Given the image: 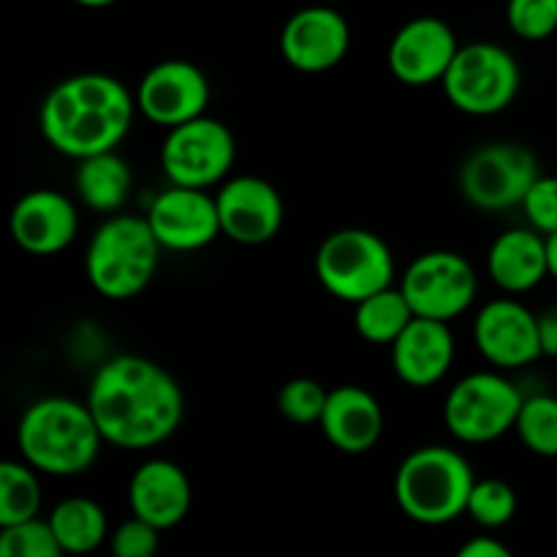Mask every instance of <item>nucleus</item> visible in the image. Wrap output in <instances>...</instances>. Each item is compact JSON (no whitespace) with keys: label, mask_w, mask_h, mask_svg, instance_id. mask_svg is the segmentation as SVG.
Returning a JSON list of instances; mask_svg holds the SVG:
<instances>
[{"label":"nucleus","mask_w":557,"mask_h":557,"mask_svg":"<svg viewBox=\"0 0 557 557\" xmlns=\"http://www.w3.org/2000/svg\"><path fill=\"white\" fill-rule=\"evenodd\" d=\"M87 406L103 441L117 449H152L177 433L185 413L183 389L152 359H109L92 375Z\"/></svg>","instance_id":"obj_1"},{"label":"nucleus","mask_w":557,"mask_h":557,"mask_svg":"<svg viewBox=\"0 0 557 557\" xmlns=\"http://www.w3.org/2000/svg\"><path fill=\"white\" fill-rule=\"evenodd\" d=\"M0 555L3 557H58L63 555L58 536H54L49 520H33L14 522V525H3L0 531Z\"/></svg>","instance_id":"obj_29"},{"label":"nucleus","mask_w":557,"mask_h":557,"mask_svg":"<svg viewBox=\"0 0 557 557\" xmlns=\"http://www.w3.org/2000/svg\"><path fill=\"white\" fill-rule=\"evenodd\" d=\"M319 428L343 455H364L375 449L384 433V411L362 386H337L326 397Z\"/></svg>","instance_id":"obj_21"},{"label":"nucleus","mask_w":557,"mask_h":557,"mask_svg":"<svg viewBox=\"0 0 557 557\" xmlns=\"http://www.w3.org/2000/svg\"><path fill=\"white\" fill-rule=\"evenodd\" d=\"M330 392L313 379H292L277 392V411L294 424H319Z\"/></svg>","instance_id":"obj_30"},{"label":"nucleus","mask_w":557,"mask_h":557,"mask_svg":"<svg viewBox=\"0 0 557 557\" xmlns=\"http://www.w3.org/2000/svg\"><path fill=\"white\" fill-rule=\"evenodd\" d=\"M315 277L335 299L357 305L392 286L395 256L375 232L341 228L321 243L315 253Z\"/></svg>","instance_id":"obj_6"},{"label":"nucleus","mask_w":557,"mask_h":557,"mask_svg":"<svg viewBox=\"0 0 557 557\" xmlns=\"http://www.w3.org/2000/svg\"><path fill=\"white\" fill-rule=\"evenodd\" d=\"M506 20L522 41H547L557 33V0H509Z\"/></svg>","instance_id":"obj_31"},{"label":"nucleus","mask_w":557,"mask_h":557,"mask_svg":"<svg viewBox=\"0 0 557 557\" xmlns=\"http://www.w3.org/2000/svg\"><path fill=\"white\" fill-rule=\"evenodd\" d=\"M515 433L528 451L539 457H557V397L531 395L525 397L517 417Z\"/></svg>","instance_id":"obj_27"},{"label":"nucleus","mask_w":557,"mask_h":557,"mask_svg":"<svg viewBox=\"0 0 557 557\" xmlns=\"http://www.w3.org/2000/svg\"><path fill=\"white\" fill-rule=\"evenodd\" d=\"M210 101V82L199 65L188 60H163L141 76L136 107L150 123L174 128L201 117Z\"/></svg>","instance_id":"obj_12"},{"label":"nucleus","mask_w":557,"mask_h":557,"mask_svg":"<svg viewBox=\"0 0 557 557\" xmlns=\"http://www.w3.org/2000/svg\"><path fill=\"white\" fill-rule=\"evenodd\" d=\"M466 515H471V520L487 531L509 525L511 517L517 515L515 487L500 482V479H482V482L473 484Z\"/></svg>","instance_id":"obj_28"},{"label":"nucleus","mask_w":557,"mask_h":557,"mask_svg":"<svg viewBox=\"0 0 557 557\" xmlns=\"http://www.w3.org/2000/svg\"><path fill=\"white\" fill-rule=\"evenodd\" d=\"M74 183L79 199L92 212L114 215L128 201L131 188H134V172L125 163V158H120L114 150H107L82 158Z\"/></svg>","instance_id":"obj_23"},{"label":"nucleus","mask_w":557,"mask_h":557,"mask_svg":"<svg viewBox=\"0 0 557 557\" xmlns=\"http://www.w3.org/2000/svg\"><path fill=\"white\" fill-rule=\"evenodd\" d=\"M145 218L150 221L161 248L177 253L207 248L218 234H223L218 201L215 196L207 194V188L172 183V188L161 190L152 199Z\"/></svg>","instance_id":"obj_13"},{"label":"nucleus","mask_w":557,"mask_h":557,"mask_svg":"<svg viewBox=\"0 0 557 557\" xmlns=\"http://www.w3.org/2000/svg\"><path fill=\"white\" fill-rule=\"evenodd\" d=\"M487 272L498 288L525 294L549 277L547 237L536 228H509L487 253Z\"/></svg>","instance_id":"obj_22"},{"label":"nucleus","mask_w":557,"mask_h":557,"mask_svg":"<svg viewBox=\"0 0 557 557\" xmlns=\"http://www.w3.org/2000/svg\"><path fill=\"white\" fill-rule=\"evenodd\" d=\"M158 528L141 517H131L112 533V553L117 557H152L158 553Z\"/></svg>","instance_id":"obj_33"},{"label":"nucleus","mask_w":557,"mask_h":557,"mask_svg":"<svg viewBox=\"0 0 557 557\" xmlns=\"http://www.w3.org/2000/svg\"><path fill=\"white\" fill-rule=\"evenodd\" d=\"M476 484L466 457L449 446H422L400 462L395 476L397 506L419 525H449L466 515Z\"/></svg>","instance_id":"obj_4"},{"label":"nucleus","mask_w":557,"mask_h":557,"mask_svg":"<svg viewBox=\"0 0 557 557\" xmlns=\"http://www.w3.org/2000/svg\"><path fill=\"white\" fill-rule=\"evenodd\" d=\"M522 212H525L528 223L536 232L547 234L557 232V177L555 174H539L536 183L522 199Z\"/></svg>","instance_id":"obj_32"},{"label":"nucleus","mask_w":557,"mask_h":557,"mask_svg":"<svg viewBox=\"0 0 557 557\" xmlns=\"http://www.w3.org/2000/svg\"><path fill=\"white\" fill-rule=\"evenodd\" d=\"M547 261H549V277L557 281V232L547 234Z\"/></svg>","instance_id":"obj_36"},{"label":"nucleus","mask_w":557,"mask_h":557,"mask_svg":"<svg viewBox=\"0 0 557 557\" xmlns=\"http://www.w3.org/2000/svg\"><path fill=\"white\" fill-rule=\"evenodd\" d=\"M190 500H194L190 482L177 462L156 457V460L141 462L131 476V511L156 525L158 531L180 525L188 517Z\"/></svg>","instance_id":"obj_20"},{"label":"nucleus","mask_w":557,"mask_h":557,"mask_svg":"<svg viewBox=\"0 0 557 557\" xmlns=\"http://www.w3.org/2000/svg\"><path fill=\"white\" fill-rule=\"evenodd\" d=\"M354 326L359 337L373 346H392L408 324L417 319L403 288L386 286L354 305Z\"/></svg>","instance_id":"obj_24"},{"label":"nucleus","mask_w":557,"mask_h":557,"mask_svg":"<svg viewBox=\"0 0 557 557\" xmlns=\"http://www.w3.org/2000/svg\"><path fill=\"white\" fill-rule=\"evenodd\" d=\"M509 547L493 536H473L460 547V557H509Z\"/></svg>","instance_id":"obj_34"},{"label":"nucleus","mask_w":557,"mask_h":557,"mask_svg":"<svg viewBox=\"0 0 557 557\" xmlns=\"http://www.w3.org/2000/svg\"><path fill=\"white\" fill-rule=\"evenodd\" d=\"M11 237L25 253L54 256L69 248L79 228L74 201L52 188H38L22 196L11 210Z\"/></svg>","instance_id":"obj_18"},{"label":"nucleus","mask_w":557,"mask_h":557,"mask_svg":"<svg viewBox=\"0 0 557 557\" xmlns=\"http://www.w3.org/2000/svg\"><path fill=\"white\" fill-rule=\"evenodd\" d=\"M54 536L63 553L87 555L101 547L109 536V522L101 506L90 498H65L49 515Z\"/></svg>","instance_id":"obj_25"},{"label":"nucleus","mask_w":557,"mask_h":557,"mask_svg":"<svg viewBox=\"0 0 557 557\" xmlns=\"http://www.w3.org/2000/svg\"><path fill=\"white\" fill-rule=\"evenodd\" d=\"M389 348L397 379L413 389L435 386L455 362V337L449 321L424 315H417Z\"/></svg>","instance_id":"obj_19"},{"label":"nucleus","mask_w":557,"mask_h":557,"mask_svg":"<svg viewBox=\"0 0 557 557\" xmlns=\"http://www.w3.org/2000/svg\"><path fill=\"white\" fill-rule=\"evenodd\" d=\"M441 85H444L451 107L466 114L487 117V114H498L511 107L520 92L522 74L509 49L490 41H476L457 49Z\"/></svg>","instance_id":"obj_7"},{"label":"nucleus","mask_w":557,"mask_h":557,"mask_svg":"<svg viewBox=\"0 0 557 557\" xmlns=\"http://www.w3.org/2000/svg\"><path fill=\"white\" fill-rule=\"evenodd\" d=\"M215 201L221 232L239 245L270 243L286 218V207L275 185L253 174L223 180Z\"/></svg>","instance_id":"obj_15"},{"label":"nucleus","mask_w":557,"mask_h":557,"mask_svg":"<svg viewBox=\"0 0 557 557\" xmlns=\"http://www.w3.org/2000/svg\"><path fill=\"white\" fill-rule=\"evenodd\" d=\"M457 49L460 44H457L455 30L444 20L417 16L392 36L386 60L395 79H400L403 85L428 87L444 82Z\"/></svg>","instance_id":"obj_16"},{"label":"nucleus","mask_w":557,"mask_h":557,"mask_svg":"<svg viewBox=\"0 0 557 557\" xmlns=\"http://www.w3.org/2000/svg\"><path fill=\"white\" fill-rule=\"evenodd\" d=\"M473 341L479 354L498 370L528 368L542 354L539 315L517 299H493L473 321Z\"/></svg>","instance_id":"obj_14"},{"label":"nucleus","mask_w":557,"mask_h":557,"mask_svg":"<svg viewBox=\"0 0 557 557\" xmlns=\"http://www.w3.org/2000/svg\"><path fill=\"white\" fill-rule=\"evenodd\" d=\"M539 337L544 357H557V305L539 313Z\"/></svg>","instance_id":"obj_35"},{"label":"nucleus","mask_w":557,"mask_h":557,"mask_svg":"<svg viewBox=\"0 0 557 557\" xmlns=\"http://www.w3.org/2000/svg\"><path fill=\"white\" fill-rule=\"evenodd\" d=\"M38 511H41L38 471L25 460H5L0 466V528L33 520Z\"/></svg>","instance_id":"obj_26"},{"label":"nucleus","mask_w":557,"mask_h":557,"mask_svg":"<svg viewBox=\"0 0 557 557\" xmlns=\"http://www.w3.org/2000/svg\"><path fill=\"white\" fill-rule=\"evenodd\" d=\"M74 3L85 5V9H107V5L117 3V0H74Z\"/></svg>","instance_id":"obj_37"},{"label":"nucleus","mask_w":557,"mask_h":557,"mask_svg":"<svg viewBox=\"0 0 557 557\" xmlns=\"http://www.w3.org/2000/svg\"><path fill=\"white\" fill-rule=\"evenodd\" d=\"M237 145L221 120L201 117L169 128L161 147V166L169 183L188 188H212L232 172Z\"/></svg>","instance_id":"obj_10"},{"label":"nucleus","mask_w":557,"mask_h":557,"mask_svg":"<svg viewBox=\"0 0 557 557\" xmlns=\"http://www.w3.org/2000/svg\"><path fill=\"white\" fill-rule=\"evenodd\" d=\"M400 288L417 315L451 321L473 305L479 277L466 256L455 250H430L411 261Z\"/></svg>","instance_id":"obj_11"},{"label":"nucleus","mask_w":557,"mask_h":557,"mask_svg":"<svg viewBox=\"0 0 557 557\" xmlns=\"http://www.w3.org/2000/svg\"><path fill=\"white\" fill-rule=\"evenodd\" d=\"M161 250L147 218L114 212L87 245V281L101 297L123 302L150 286Z\"/></svg>","instance_id":"obj_5"},{"label":"nucleus","mask_w":557,"mask_h":557,"mask_svg":"<svg viewBox=\"0 0 557 557\" xmlns=\"http://www.w3.org/2000/svg\"><path fill=\"white\" fill-rule=\"evenodd\" d=\"M522 403V392L504 375L471 373L446 395L444 422L462 444H490L515 430Z\"/></svg>","instance_id":"obj_8"},{"label":"nucleus","mask_w":557,"mask_h":557,"mask_svg":"<svg viewBox=\"0 0 557 557\" xmlns=\"http://www.w3.org/2000/svg\"><path fill=\"white\" fill-rule=\"evenodd\" d=\"M136 96L109 74H76L54 85L41 103V134L63 156L114 150L134 125Z\"/></svg>","instance_id":"obj_2"},{"label":"nucleus","mask_w":557,"mask_h":557,"mask_svg":"<svg viewBox=\"0 0 557 557\" xmlns=\"http://www.w3.org/2000/svg\"><path fill=\"white\" fill-rule=\"evenodd\" d=\"M103 435L87 403L44 397L27 406L16 428L22 460L44 476H79L96 462Z\"/></svg>","instance_id":"obj_3"},{"label":"nucleus","mask_w":557,"mask_h":557,"mask_svg":"<svg viewBox=\"0 0 557 557\" xmlns=\"http://www.w3.org/2000/svg\"><path fill=\"white\" fill-rule=\"evenodd\" d=\"M351 47V27L330 5H308L288 16L281 30V52L302 74H321L341 63Z\"/></svg>","instance_id":"obj_17"},{"label":"nucleus","mask_w":557,"mask_h":557,"mask_svg":"<svg viewBox=\"0 0 557 557\" xmlns=\"http://www.w3.org/2000/svg\"><path fill=\"white\" fill-rule=\"evenodd\" d=\"M539 177V161L525 145L490 141L476 147L460 166V190L482 212L520 207Z\"/></svg>","instance_id":"obj_9"}]
</instances>
